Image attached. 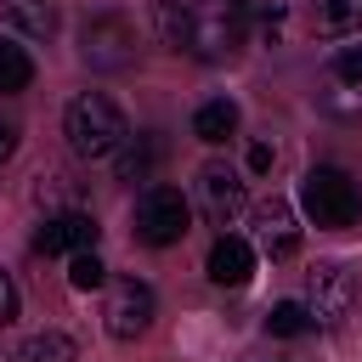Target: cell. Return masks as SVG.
Returning <instances> with one entry per match:
<instances>
[{
    "mask_svg": "<svg viewBox=\"0 0 362 362\" xmlns=\"http://www.w3.org/2000/svg\"><path fill=\"white\" fill-rule=\"evenodd\" d=\"M68 283H74L79 294H90V288H102V283H107V266L96 260V249H85V255H74V260H68Z\"/></svg>",
    "mask_w": 362,
    "mask_h": 362,
    "instance_id": "cell-20",
    "label": "cell"
},
{
    "mask_svg": "<svg viewBox=\"0 0 362 362\" xmlns=\"http://www.w3.org/2000/svg\"><path fill=\"white\" fill-rule=\"evenodd\" d=\"M28 79H34V57H28L17 40H0V96L28 90Z\"/></svg>",
    "mask_w": 362,
    "mask_h": 362,
    "instance_id": "cell-17",
    "label": "cell"
},
{
    "mask_svg": "<svg viewBox=\"0 0 362 362\" xmlns=\"http://www.w3.org/2000/svg\"><path fill=\"white\" fill-rule=\"evenodd\" d=\"M164 40L198 62H226L249 34V0H164Z\"/></svg>",
    "mask_w": 362,
    "mask_h": 362,
    "instance_id": "cell-1",
    "label": "cell"
},
{
    "mask_svg": "<svg viewBox=\"0 0 362 362\" xmlns=\"http://www.w3.org/2000/svg\"><path fill=\"white\" fill-rule=\"evenodd\" d=\"M209 283H221V288H243L249 277H255V249L243 243V238H232V232H221L215 243H209Z\"/></svg>",
    "mask_w": 362,
    "mask_h": 362,
    "instance_id": "cell-12",
    "label": "cell"
},
{
    "mask_svg": "<svg viewBox=\"0 0 362 362\" xmlns=\"http://www.w3.org/2000/svg\"><path fill=\"white\" fill-rule=\"evenodd\" d=\"M11 153H17V124H11V119H0V164H6Z\"/></svg>",
    "mask_w": 362,
    "mask_h": 362,
    "instance_id": "cell-24",
    "label": "cell"
},
{
    "mask_svg": "<svg viewBox=\"0 0 362 362\" xmlns=\"http://www.w3.org/2000/svg\"><path fill=\"white\" fill-rule=\"evenodd\" d=\"M255 243H260V255H272V260H288V255L300 249V226H294V209H288L283 198L255 204Z\"/></svg>",
    "mask_w": 362,
    "mask_h": 362,
    "instance_id": "cell-11",
    "label": "cell"
},
{
    "mask_svg": "<svg viewBox=\"0 0 362 362\" xmlns=\"http://www.w3.org/2000/svg\"><path fill=\"white\" fill-rule=\"evenodd\" d=\"M272 158H277V153H272V141H249V170H255V175H266V170H272Z\"/></svg>",
    "mask_w": 362,
    "mask_h": 362,
    "instance_id": "cell-23",
    "label": "cell"
},
{
    "mask_svg": "<svg viewBox=\"0 0 362 362\" xmlns=\"http://www.w3.org/2000/svg\"><path fill=\"white\" fill-rule=\"evenodd\" d=\"M6 23L28 40H51L57 34V6L51 0H6Z\"/></svg>",
    "mask_w": 362,
    "mask_h": 362,
    "instance_id": "cell-15",
    "label": "cell"
},
{
    "mask_svg": "<svg viewBox=\"0 0 362 362\" xmlns=\"http://www.w3.org/2000/svg\"><path fill=\"white\" fill-rule=\"evenodd\" d=\"M311 28L322 40L362 34V0H311Z\"/></svg>",
    "mask_w": 362,
    "mask_h": 362,
    "instance_id": "cell-13",
    "label": "cell"
},
{
    "mask_svg": "<svg viewBox=\"0 0 362 362\" xmlns=\"http://www.w3.org/2000/svg\"><path fill=\"white\" fill-rule=\"evenodd\" d=\"M153 158H158V141H153V136H136V147L124 141V147H119V181H147Z\"/></svg>",
    "mask_w": 362,
    "mask_h": 362,
    "instance_id": "cell-19",
    "label": "cell"
},
{
    "mask_svg": "<svg viewBox=\"0 0 362 362\" xmlns=\"http://www.w3.org/2000/svg\"><path fill=\"white\" fill-rule=\"evenodd\" d=\"M62 136H68V147H74L79 158L96 164V158H119V147L130 141V124H124V113H119L113 96L85 90V96L68 102V113H62Z\"/></svg>",
    "mask_w": 362,
    "mask_h": 362,
    "instance_id": "cell-2",
    "label": "cell"
},
{
    "mask_svg": "<svg viewBox=\"0 0 362 362\" xmlns=\"http://www.w3.org/2000/svg\"><path fill=\"white\" fill-rule=\"evenodd\" d=\"M322 107L334 119H356L362 113V45H345L328 68H322Z\"/></svg>",
    "mask_w": 362,
    "mask_h": 362,
    "instance_id": "cell-8",
    "label": "cell"
},
{
    "mask_svg": "<svg viewBox=\"0 0 362 362\" xmlns=\"http://www.w3.org/2000/svg\"><path fill=\"white\" fill-rule=\"evenodd\" d=\"M192 136L209 141V147H221L226 136H238V102H232V96H209V102L192 113Z\"/></svg>",
    "mask_w": 362,
    "mask_h": 362,
    "instance_id": "cell-14",
    "label": "cell"
},
{
    "mask_svg": "<svg viewBox=\"0 0 362 362\" xmlns=\"http://www.w3.org/2000/svg\"><path fill=\"white\" fill-rule=\"evenodd\" d=\"M79 57H85L96 74H113V68H124V62L136 57V28H130L119 11L90 17V23L79 28Z\"/></svg>",
    "mask_w": 362,
    "mask_h": 362,
    "instance_id": "cell-6",
    "label": "cell"
},
{
    "mask_svg": "<svg viewBox=\"0 0 362 362\" xmlns=\"http://www.w3.org/2000/svg\"><path fill=\"white\" fill-rule=\"evenodd\" d=\"M277 28H283V6L272 0V6H260V40H277Z\"/></svg>",
    "mask_w": 362,
    "mask_h": 362,
    "instance_id": "cell-22",
    "label": "cell"
},
{
    "mask_svg": "<svg viewBox=\"0 0 362 362\" xmlns=\"http://www.w3.org/2000/svg\"><path fill=\"white\" fill-rule=\"evenodd\" d=\"M243 204H249V198H243V181H238L226 164H204V170H198V209H204L215 226H226L232 215H243Z\"/></svg>",
    "mask_w": 362,
    "mask_h": 362,
    "instance_id": "cell-10",
    "label": "cell"
},
{
    "mask_svg": "<svg viewBox=\"0 0 362 362\" xmlns=\"http://www.w3.org/2000/svg\"><path fill=\"white\" fill-rule=\"evenodd\" d=\"M96 221L85 215V209H62V215H51V221H40V232H34V249L40 255H85V249H96Z\"/></svg>",
    "mask_w": 362,
    "mask_h": 362,
    "instance_id": "cell-9",
    "label": "cell"
},
{
    "mask_svg": "<svg viewBox=\"0 0 362 362\" xmlns=\"http://www.w3.org/2000/svg\"><path fill=\"white\" fill-rule=\"evenodd\" d=\"M300 209H305L317 226L345 232V226H356V215H362V192H356V181H351L345 170L311 164V170L300 175Z\"/></svg>",
    "mask_w": 362,
    "mask_h": 362,
    "instance_id": "cell-3",
    "label": "cell"
},
{
    "mask_svg": "<svg viewBox=\"0 0 362 362\" xmlns=\"http://www.w3.org/2000/svg\"><path fill=\"white\" fill-rule=\"evenodd\" d=\"M266 328H272L277 339H300V334H311L317 322H311V311H305L300 300H277V305L266 311Z\"/></svg>",
    "mask_w": 362,
    "mask_h": 362,
    "instance_id": "cell-18",
    "label": "cell"
},
{
    "mask_svg": "<svg viewBox=\"0 0 362 362\" xmlns=\"http://www.w3.org/2000/svg\"><path fill=\"white\" fill-rule=\"evenodd\" d=\"M102 317H107V334H113V339L147 334V328H153V288H147L141 277H119V283L107 288Z\"/></svg>",
    "mask_w": 362,
    "mask_h": 362,
    "instance_id": "cell-7",
    "label": "cell"
},
{
    "mask_svg": "<svg viewBox=\"0 0 362 362\" xmlns=\"http://www.w3.org/2000/svg\"><path fill=\"white\" fill-rule=\"evenodd\" d=\"M356 300H362V283H356L351 266L328 260V266L311 272V305H305V311H311L317 328H345L351 311H356Z\"/></svg>",
    "mask_w": 362,
    "mask_h": 362,
    "instance_id": "cell-5",
    "label": "cell"
},
{
    "mask_svg": "<svg viewBox=\"0 0 362 362\" xmlns=\"http://www.w3.org/2000/svg\"><path fill=\"white\" fill-rule=\"evenodd\" d=\"M79 351H74V339L68 334H57V328H40V334H28L23 339V351H17V362H74Z\"/></svg>",
    "mask_w": 362,
    "mask_h": 362,
    "instance_id": "cell-16",
    "label": "cell"
},
{
    "mask_svg": "<svg viewBox=\"0 0 362 362\" xmlns=\"http://www.w3.org/2000/svg\"><path fill=\"white\" fill-rule=\"evenodd\" d=\"M192 232V204L181 187H147L136 198V238L147 249H170Z\"/></svg>",
    "mask_w": 362,
    "mask_h": 362,
    "instance_id": "cell-4",
    "label": "cell"
},
{
    "mask_svg": "<svg viewBox=\"0 0 362 362\" xmlns=\"http://www.w3.org/2000/svg\"><path fill=\"white\" fill-rule=\"evenodd\" d=\"M17 317V283H11V272L0 266V328Z\"/></svg>",
    "mask_w": 362,
    "mask_h": 362,
    "instance_id": "cell-21",
    "label": "cell"
}]
</instances>
